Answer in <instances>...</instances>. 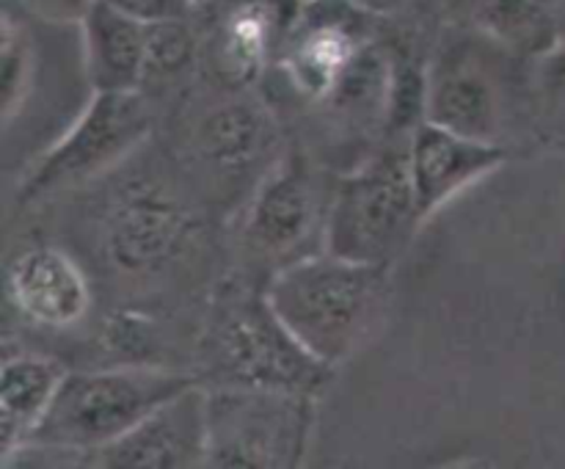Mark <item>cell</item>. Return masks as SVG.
I'll list each match as a JSON object with an SVG mask.
<instances>
[{"instance_id":"1","label":"cell","mask_w":565,"mask_h":469,"mask_svg":"<svg viewBox=\"0 0 565 469\" xmlns=\"http://www.w3.org/2000/svg\"><path fill=\"white\" fill-rule=\"evenodd\" d=\"M390 270L318 252L276 270L265 281V298L290 334L337 370L364 351L384 326Z\"/></svg>"},{"instance_id":"2","label":"cell","mask_w":565,"mask_h":469,"mask_svg":"<svg viewBox=\"0 0 565 469\" xmlns=\"http://www.w3.org/2000/svg\"><path fill=\"white\" fill-rule=\"evenodd\" d=\"M204 386H248L320 397L334 381V367L315 359L290 334L263 290L221 287L204 315L196 342V370Z\"/></svg>"},{"instance_id":"3","label":"cell","mask_w":565,"mask_h":469,"mask_svg":"<svg viewBox=\"0 0 565 469\" xmlns=\"http://www.w3.org/2000/svg\"><path fill=\"white\" fill-rule=\"evenodd\" d=\"M202 384L193 370L160 364H116L66 370L53 403L22 450L86 456L125 436L160 403Z\"/></svg>"},{"instance_id":"4","label":"cell","mask_w":565,"mask_h":469,"mask_svg":"<svg viewBox=\"0 0 565 469\" xmlns=\"http://www.w3.org/2000/svg\"><path fill=\"white\" fill-rule=\"evenodd\" d=\"M533 61L469 25L439 36L425 66L423 119L461 136L505 147L508 125L519 108V81H527Z\"/></svg>"},{"instance_id":"5","label":"cell","mask_w":565,"mask_h":469,"mask_svg":"<svg viewBox=\"0 0 565 469\" xmlns=\"http://www.w3.org/2000/svg\"><path fill=\"white\" fill-rule=\"evenodd\" d=\"M419 224L423 218L408 177L406 141H401L337 177L323 252L392 268Z\"/></svg>"},{"instance_id":"6","label":"cell","mask_w":565,"mask_h":469,"mask_svg":"<svg viewBox=\"0 0 565 469\" xmlns=\"http://www.w3.org/2000/svg\"><path fill=\"white\" fill-rule=\"evenodd\" d=\"M202 237L185 193L138 174L119 182L99 210L97 252L119 279L152 281L180 268Z\"/></svg>"},{"instance_id":"7","label":"cell","mask_w":565,"mask_h":469,"mask_svg":"<svg viewBox=\"0 0 565 469\" xmlns=\"http://www.w3.org/2000/svg\"><path fill=\"white\" fill-rule=\"evenodd\" d=\"M207 390V463L224 469H292L307 458L318 397L248 386Z\"/></svg>"},{"instance_id":"8","label":"cell","mask_w":565,"mask_h":469,"mask_svg":"<svg viewBox=\"0 0 565 469\" xmlns=\"http://www.w3.org/2000/svg\"><path fill=\"white\" fill-rule=\"evenodd\" d=\"M331 185L307 154H285L246 196L237 241L248 265L270 276L326 248Z\"/></svg>"},{"instance_id":"9","label":"cell","mask_w":565,"mask_h":469,"mask_svg":"<svg viewBox=\"0 0 565 469\" xmlns=\"http://www.w3.org/2000/svg\"><path fill=\"white\" fill-rule=\"evenodd\" d=\"M185 152L199 180L215 193L252 191L279 163V125L252 88L213 86L191 110L185 127ZM246 202V199H243Z\"/></svg>"},{"instance_id":"10","label":"cell","mask_w":565,"mask_h":469,"mask_svg":"<svg viewBox=\"0 0 565 469\" xmlns=\"http://www.w3.org/2000/svg\"><path fill=\"white\" fill-rule=\"evenodd\" d=\"M154 125V105L141 92H97L75 125L55 141L25 180L20 202H39L66 188L97 180L136 152Z\"/></svg>"},{"instance_id":"11","label":"cell","mask_w":565,"mask_h":469,"mask_svg":"<svg viewBox=\"0 0 565 469\" xmlns=\"http://www.w3.org/2000/svg\"><path fill=\"white\" fill-rule=\"evenodd\" d=\"M301 6V0H204L196 6L193 22L210 83L252 88L268 77Z\"/></svg>"},{"instance_id":"12","label":"cell","mask_w":565,"mask_h":469,"mask_svg":"<svg viewBox=\"0 0 565 469\" xmlns=\"http://www.w3.org/2000/svg\"><path fill=\"white\" fill-rule=\"evenodd\" d=\"M381 17L356 9L348 0H309L281 47L270 72L281 77L287 94L309 110L318 108L359 55L381 36Z\"/></svg>"},{"instance_id":"13","label":"cell","mask_w":565,"mask_h":469,"mask_svg":"<svg viewBox=\"0 0 565 469\" xmlns=\"http://www.w3.org/2000/svg\"><path fill=\"white\" fill-rule=\"evenodd\" d=\"M105 469H191L207 463V390L204 384L160 403L125 436L81 458Z\"/></svg>"},{"instance_id":"14","label":"cell","mask_w":565,"mask_h":469,"mask_svg":"<svg viewBox=\"0 0 565 469\" xmlns=\"http://www.w3.org/2000/svg\"><path fill=\"white\" fill-rule=\"evenodd\" d=\"M502 143L461 136L450 127L423 119L406 138V163L419 218L434 215L469 185L505 163Z\"/></svg>"},{"instance_id":"15","label":"cell","mask_w":565,"mask_h":469,"mask_svg":"<svg viewBox=\"0 0 565 469\" xmlns=\"http://www.w3.org/2000/svg\"><path fill=\"white\" fill-rule=\"evenodd\" d=\"M6 298L28 323L70 329L86 318L92 287L70 254L53 246H31L9 263Z\"/></svg>"},{"instance_id":"16","label":"cell","mask_w":565,"mask_h":469,"mask_svg":"<svg viewBox=\"0 0 565 469\" xmlns=\"http://www.w3.org/2000/svg\"><path fill=\"white\" fill-rule=\"evenodd\" d=\"M86 75L97 92H141L149 25L97 0L81 22Z\"/></svg>"},{"instance_id":"17","label":"cell","mask_w":565,"mask_h":469,"mask_svg":"<svg viewBox=\"0 0 565 469\" xmlns=\"http://www.w3.org/2000/svg\"><path fill=\"white\" fill-rule=\"evenodd\" d=\"M66 370L39 353L6 356L0 370V452L9 461L53 403Z\"/></svg>"},{"instance_id":"18","label":"cell","mask_w":565,"mask_h":469,"mask_svg":"<svg viewBox=\"0 0 565 469\" xmlns=\"http://www.w3.org/2000/svg\"><path fill=\"white\" fill-rule=\"evenodd\" d=\"M469 22L527 61L563 39L552 0H469Z\"/></svg>"},{"instance_id":"19","label":"cell","mask_w":565,"mask_h":469,"mask_svg":"<svg viewBox=\"0 0 565 469\" xmlns=\"http://www.w3.org/2000/svg\"><path fill=\"white\" fill-rule=\"evenodd\" d=\"M196 72H202V42L193 17L149 25L141 94L154 99L166 92H174Z\"/></svg>"},{"instance_id":"20","label":"cell","mask_w":565,"mask_h":469,"mask_svg":"<svg viewBox=\"0 0 565 469\" xmlns=\"http://www.w3.org/2000/svg\"><path fill=\"white\" fill-rule=\"evenodd\" d=\"M527 110L544 130H565V39L530 64Z\"/></svg>"},{"instance_id":"21","label":"cell","mask_w":565,"mask_h":469,"mask_svg":"<svg viewBox=\"0 0 565 469\" xmlns=\"http://www.w3.org/2000/svg\"><path fill=\"white\" fill-rule=\"evenodd\" d=\"M105 3L125 11L132 20L143 22V25H154V22L166 20H185V17L196 14V6L191 0H105Z\"/></svg>"},{"instance_id":"22","label":"cell","mask_w":565,"mask_h":469,"mask_svg":"<svg viewBox=\"0 0 565 469\" xmlns=\"http://www.w3.org/2000/svg\"><path fill=\"white\" fill-rule=\"evenodd\" d=\"M22 3L47 22H61V25L75 22V25H81L83 17L92 11L97 0H22Z\"/></svg>"},{"instance_id":"23","label":"cell","mask_w":565,"mask_h":469,"mask_svg":"<svg viewBox=\"0 0 565 469\" xmlns=\"http://www.w3.org/2000/svg\"><path fill=\"white\" fill-rule=\"evenodd\" d=\"M348 3H353L356 9H362V11H367V14L381 17V20H390V17L406 14V11L412 9L417 0H348Z\"/></svg>"},{"instance_id":"24","label":"cell","mask_w":565,"mask_h":469,"mask_svg":"<svg viewBox=\"0 0 565 469\" xmlns=\"http://www.w3.org/2000/svg\"><path fill=\"white\" fill-rule=\"evenodd\" d=\"M552 6H555L557 22H561V31H563V39H565V0H552Z\"/></svg>"},{"instance_id":"25","label":"cell","mask_w":565,"mask_h":469,"mask_svg":"<svg viewBox=\"0 0 565 469\" xmlns=\"http://www.w3.org/2000/svg\"><path fill=\"white\" fill-rule=\"evenodd\" d=\"M191 3H193V6H202V3H204V0H191Z\"/></svg>"},{"instance_id":"26","label":"cell","mask_w":565,"mask_h":469,"mask_svg":"<svg viewBox=\"0 0 565 469\" xmlns=\"http://www.w3.org/2000/svg\"><path fill=\"white\" fill-rule=\"evenodd\" d=\"M301 3H309V0H301Z\"/></svg>"}]
</instances>
